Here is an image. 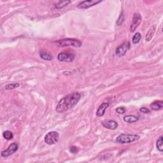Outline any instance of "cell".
Here are the masks:
<instances>
[{
	"label": "cell",
	"instance_id": "cell-1",
	"mask_svg": "<svg viewBox=\"0 0 163 163\" xmlns=\"http://www.w3.org/2000/svg\"><path fill=\"white\" fill-rule=\"evenodd\" d=\"M80 98L81 95L79 93L75 92L68 94L59 101L55 110L57 113H63L66 112L77 105Z\"/></svg>",
	"mask_w": 163,
	"mask_h": 163
},
{
	"label": "cell",
	"instance_id": "cell-2",
	"mask_svg": "<svg viewBox=\"0 0 163 163\" xmlns=\"http://www.w3.org/2000/svg\"><path fill=\"white\" fill-rule=\"evenodd\" d=\"M55 44L58 47H80L82 45V42L75 38H64L60 40L55 41Z\"/></svg>",
	"mask_w": 163,
	"mask_h": 163
},
{
	"label": "cell",
	"instance_id": "cell-3",
	"mask_svg": "<svg viewBox=\"0 0 163 163\" xmlns=\"http://www.w3.org/2000/svg\"><path fill=\"white\" fill-rule=\"evenodd\" d=\"M140 139V136L136 135H126L121 134L116 139V142L121 144L125 143H130Z\"/></svg>",
	"mask_w": 163,
	"mask_h": 163
},
{
	"label": "cell",
	"instance_id": "cell-4",
	"mask_svg": "<svg viewBox=\"0 0 163 163\" xmlns=\"http://www.w3.org/2000/svg\"><path fill=\"white\" fill-rule=\"evenodd\" d=\"M59 139V135L56 131H50L45 135L44 141L47 145H54L57 143Z\"/></svg>",
	"mask_w": 163,
	"mask_h": 163
},
{
	"label": "cell",
	"instance_id": "cell-5",
	"mask_svg": "<svg viewBox=\"0 0 163 163\" xmlns=\"http://www.w3.org/2000/svg\"><path fill=\"white\" fill-rule=\"evenodd\" d=\"M102 2V1L101 0H86V1H83L79 3L77 5V8L80 9L89 8Z\"/></svg>",
	"mask_w": 163,
	"mask_h": 163
},
{
	"label": "cell",
	"instance_id": "cell-6",
	"mask_svg": "<svg viewBox=\"0 0 163 163\" xmlns=\"http://www.w3.org/2000/svg\"><path fill=\"white\" fill-rule=\"evenodd\" d=\"M18 150V145L16 143H13L10 145H9L8 148L5 150V151H1V155L2 157H7L8 156L14 154L15 152L17 151Z\"/></svg>",
	"mask_w": 163,
	"mask_h": 163
},
{
	"label": "cell",
	"instance_id": "cell-7",
	"mask_svg": "<svg viewBox=\"0 0 163 163\" xmlns=\"http://www.w3.org/2000/svg\"><path fill=\"white\" fill-rule=\"evenodd\" d=\"M130 46H131V45H130L129 41L124 42L123 44L120 45V46L117 48L115 52L116 55L119 57L124 56L126 54L127 51L129 49Z\"/></svg>",
	"mask_w": 163,
	"mask_h": 163
},
{
	"label": "cell",
	"instance_id": "cell-8",
	"mask_svg": "<svg viewBox=\"0 0 163 163\" xmlns=\"http://www.w3.org/2000/svg\"><path fill=\"white\" fill-rule=\"evenodd\" d=\"M75 59V55L68 52H61L57 55V59L61 62H72Z\"/></svg>",
	"mask_w": 163,
	"mask_h": 163
},
{
	"label": "cell",
	"instance_id": "cell-9",
	"mask_svg": "<svg viewBox=\"0 0 163 163\" xmlns=\"http://www.w3.org/2000/svg\"><path fill=\"white\" fill-rule=\"evenodd\" d=\"M141 22H142L141 15H140V14H138V13H135L134 15H133V21L131 24V28H130L131 32L135 31L136 28L138 26L140 23H141Z\"/></svg>",
	"mask_w": 163,
	"mask_h": 163
},
{
	"label": "cell",
	"instance_id": "cell-10",
	"mask_svg": "<svg viewBox=\"0 0 163 163\" xmlns=\"http://www.w3.org/2000/svg\"><path fill=\"white\" fill-rule=\"evenodd\" d=\"M102 125L103 126L104 128L110 130L116 129L117 127H118V124H117L115 120H105V121L102 122Z\"/></svg>",
	"mask_w": 163,
	"mask_h": 163
},
{
	"label": "cell",
	"instance_id": "cell-11",
	"mask_svg": "<svg viewBox=\"0 0 163 163\" xmlns=\"http://www.w3.org/2000/svg\"><path fill=\"white\" fill-rule=\"evenodd\" d=\"M109 106L108 103H103L101 105L96 112V115L97 117H102L105 113V110Z\"/></svg>",
	"mask_w": 163,
	"mask_h": 163
},
{
	"label": "cell",
	"instance_id": "cell-12",
	"mask_svg": "<svg viewBox=\"0 0 163 163\" xmlns=\"http://www.w3.org/2000/svg\"><path fill=\"white\" fill-rule=\"evenodd\" d=\"M150 107L152 110L154 111H157L162 108L163 107V102L161 100H158V101H155V102H152L151 105H150Z\"/></svg>",
	"mask_w": 163,
	"mask_h": 163
},
{
	"label": "cell",
	"instance_id": "cell-13",
	"mask_svg": "<svg viewBox=\"0 0 163 163\" xmlns=\"http://www.w3.org/2000/svg\"><path fill=\"white\" fill-rule=\"evenodd\" d=\"M155 26L154 25L152 26L149 29V30L148 31L146 35V37H145V40L146 41H149L151 40V39L152 38V37H154V35L155 33Z\"/></svg>",
	"mask_w": 163,
	"mask_h": 163
},
{
	"label": "cell",
	"instance_id": "cell-14",
	"mask_svg": "<svg viewBox=\"0 0 163 163\" xmlns=\"http://www.w3.org/2000/svg\"><path fill=\"white\" fill-rule=\"evenodd\" d=\"M123 119L126 122L134 123V122L138 121V117H137L136 116L133 115H126L125 117H124Z\"/></svg>",
	"mask_w": 163,
	"mask_h": 163
},
{
	"label": "cell",
	"instance_id": "cell-15",
	"mask_svg": "<svg viewBox=\"0 0 163 163\" xmlns=\"http://www.w3.org/2000/svg\"><path fill=\"white\" fill-rule=\"evenodd\" d=\"M70 1H59L56 4H55V8H56L57 9L63 8L66 6L68 4H70Z\"/></svg>",
	"mask_w": 163,
	"mask_h": 163
},
{
	"label": "cell",
	"instance_id": "cell-16",
	"mask_svg": "<svg viewBox=\"0 0 163 163\" xmlns=\"http://www.w3.org/2000/svg\"><path fill=\"white\" fill-rule=\"evenodd\" d=\"M40 57L44 60L51 61L52 59V55L49 54L47 52H41L40 53Z\"/></svg>",
	"mask_w": 163,
	"mask_h": 163
},
{
	"label": "cell",
	"instance_id": "cell-17",
	"mask_svg": "<svg viewBox=\"0 0 163 163\" xmlns=\"http://www.w3.org/2000/svg\"><path fill=\"white\" fill-rule=\"evenodd\" d=\"M162 136H161L158 140H157V143H156V146H157V148L159 152H162L163 151V148H162Z\"/></svg>",
	"mask_w": 163,
	"mask_h": 163
},
{
	"label": "cell",
	"instance_id": "cell-18",
	"mask_svg": "<svg viewBox=\"0 0 163 163\" xmlns=\"http://www.w3.org/2000/svg\"><path fill=\"white\" fill-rule=\"evenodd\" d=\"M19 86H20V84L17 82H15V83H12V84H9L6 85L5 87V90H12L15 89V88L19 87Z\"/></svg>",
	"mask_w": 163,
	"mask_h": 163
},
{
	"label": "cell",
	"instance_id": "cell-19",
	"mask_svg": "<svg viewBox=\"0 0 163 163\" xmlns=\"http://www.w3.org/2000/svg\"><path fill=\"white\" fill-rule=\"evenodd\" d=\"M141 38H142V35L138 32H136L133 37V43L134 44L139 43V41L140 40H141Z\"/></svg>",
	"mask_w": 163,
	"mask_h": 163
},
{
	"label": "cell",
	"instance_id": "cell-20",
	"mask_svg": "<svg viewBox=\"0 0 163 163\" xmlns=\"http://www.w3.org/2000/svg\"><path fill=\"white\" fill-rule=\"evenodd\" d=\"M3 136L4 137L6 140H10L13 138V137H14V135H13V133L11 131H5L3 133Z\"/></svg>",
	"mask_w": 163,
	"mask_h": 163
},
{
	"label": "cell",
	"instance_id": "cell-21",
	"mask_svg": "<svg viewBox=\"0 0 163 163\" xmlns=\"http://www.w3.org/2000/svg\"><path fill=\"white\" fill-rule=\"evenodd\" d=\"M124 15L123 12H122L121 14L120 15L119 19H117V24L118 26H120L121 24H122V23L124 22Z\"/></svg>",
	"mask_w": 163,
	"mask_h": 163
},
{
	"label": "cell",
	"instance_id": "cell-22",
	"mask_svg": "<svg viewBox=\"0 0 163 163\" xmlns=\"http://www.w3.org/2000/svg\"><path fill=\"white\" fill-rule=\"evenodd\" d=\"M116 112L119 114H123L126 112V109L124 107H119L116 109Z\"/></svg>",
	"mask_w": 163,
	"mask_h": 163
},
{
	"label": "cell",
	"instance_id": "cell-23",
	"mask_svg": "<svg viewBox=\"0 0 163 163\" xmlns=\"http://www.w3.org/2000/svg\"><path fill=\"white\" fill-rule=\"evenodd\" d=\"M70 152L72 153V154H77L78 152H79V149H78V147H77V146H73L70 148Z\"/></svg>",
	"mask_w": 163,
	"mask_h": 163
},
{
	"label": "cell",
	"instance_id": "cell-24",
	"mask_svg": "<svg viewBox=\"0 0 163 163\" xmlns=\"http://www.w3.org/2000/svg\"><path fill=\"white\" fill-rule=\"evenodd\" d=\"M140 111L143 113H148L150 112V110L148 108H145V107H142V108L140 109Z\"/></svg>",
	"mask_w": 163,
	"mask_h": 163
}]
</instances>
